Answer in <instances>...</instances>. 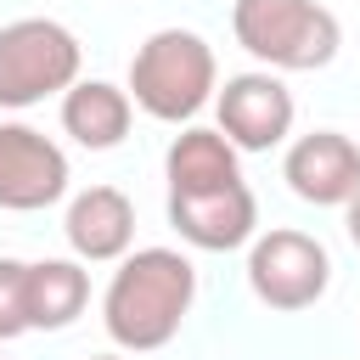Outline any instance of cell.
Segmentation results:
<instances>
[{"label":"cell","mask_w":360,"mask_h":360,"mask_svg":"<svg viewBox=\"0 0 360 360\" xmlns=\"http://www.w3.org/2000/svg\"><path fill=\"white\" fill-rule=\"evenodd\" d=\"M68 248L90 264H107V259H124L129 242H135V208L118 186H90L68 202Z\"/></svg>","instance_id":"cell-10"},{"label":"cell","mask_w":360,"mask_h":360,"mask_svg":"<svg viewBox=\"0 0 360 360\" xmlns=\"http://www.w3.org/2000/svg\"><path fill=\"white\" fill-rule=\"evenodd\" d=\"M169 225L202 253H231L253 236L259 202H253L248 180L208 186V191H169Z\"/></svg>","instance_id":"cell-8"},{"label":"cell","mask_w":360,"mask_h":360,"mask_svg":"<svg viewBox=\"0 0 360 360\" xmlns=\"http://www.w3.org/2000/svg\"><path fill=\"white\" fill-rule=\"evenodd\" d=\"M163 174H169V191H208V186H231L242 180L236 169V146L219 135V129H180L169 141V158H163Z\"/></svg>","instance_id":"cell-13"},{"label":"cell","mask_w":360,"mask_h":360,"mask_svg":"<svg viewBox=\"0 0 360 360\" xmlns=\"http://www.w3.org/2000/svg\"><path fill=\"white\" fill-rule=\"evenodd\" d=\"M96 360H118V354H96Z\"/></svg>","instance_id":"cell-16"},{"label":"cell","mask_w":360,"mask_h":360,"mask_svg":"<svg viewBox=\"0 0 360 360\" xmlns=\"http://www.w3.org/2000/svg\"><path fill=\"white\" fill-rule=\"evenodd\" d=\"M129 90L107 79H79L73 90H62V129L90 152H107L129 135Z\"/></svg>","instance_id":"cell-12"},{"label":"cell","mask_w":360,"mask_h":360,"mask_svg":"<svg viewBox=\"0 0 360 360\" xmlns=\"http://www.w3.org/2000/svg\"><path fill=\"white\" fill-rule=\"evenodd\" d=\"M68 191V158L51 135L28 124H0V208L34 214Z\"/></svg>","instance_id":"cell-6"},{"label":"cell","mask_w":360,"mask_h":360,"mask_svg":"<svg viewBox=\"0 0 360 360\" xmlns=\"http://www.w3.org/2000/svg\"><path fill=\"white\" fill-rule=\"evenodd\" d=\"M214 79H219L214 51L191 28H158L135 51V62H129V96H135V107L152 112V118H163V124L197 118L202 101L214 96Z\"/></svg>","instance_id":"cell-3"},{"label":"cell","mask_w":360,"mask_h":360,"mask_svg":"<svg viewBox=\"0 0 360 360\" xmlns=\"http://www.w3.org/2000/svg\"><path fill=\"white\" fill-rule=\"evenodd\" d=\"M84 298H90V276L73 264V259H39L22 270V315H28V332H62L84 315Z\"/></svg>","instance_id":"cell-11"},{"label":"cell","mask_w":360,"mask_h":360,"mask_svg":"<svg viewBox=\"0 0 360 360\" xmlns=\"http://www.w3.org/2000/svg\"><path fill=\"white\" fill-rule=\"evenodd\" d=\"M231 34L253 62H264L276 73H315L343 45L338 17L315 0H236Z\"/></svg>","instance_id":"cell-2"},{"label":"cell","mask_w":360,"mask_h":360,"mask_svg":"<svg viewBox=\"0 0 360 360\" xmlns=\"http://www.w3.org/2000/svg\"><path fill=\"white\" fill-rule=\"evenodd\" d=\"M219 135L236 152H270L292 135V90L276 73H236L219 90Z\"/></svg>","instance_id":"cell-7"},{"label":"cell","mask_w":360,"mask_h":360,"mask_svg":"<svg viewBox=\"0 0 360 360\" xmlns=\"http://www.w3.org/2000/svg\"><path fill=\"white\" fill-rule=\"evenodd\" d=\"M281 174L304 202L343 208L360 191V141H349L343 129H309V135H298L287 146Z\"/></svg>","instance_id":"cell-9"},{"label":"cell","mask_w":360,"mask_h":360,"mask_svg":"<svg viewBox=\"0 0 360 360\" xmlns=\"http://www.w3.org/2000/svg\"><path fill=\"white\" fill-rule=\"evenodd\" d=\"M191 298H197L191 259L174 253V248H141L107 281V298H101L107 338L129 354H152L180 332Z\"/></svg>","instance_id":"cell-1"},{"label":"cell","mask_w":360,"mask_h":360,"mask_svg":"<svg viewBox=\"0 0 360 360\" xmlns=\"http://www.w3.org/2000/svg\"><path fill=\"white\" fill-rule=\"evenodd\" d=\"M22 270L17 259H0V343L22 338L28 332V315H22Z\"/></svg>","instance_id":"cell-14"},{"label":"cell","mask_w":360,"mask_h":360,"mask_svg":"<svg viewBox=\"0 0 360 360\" xmlns=\"http://www.w3.org/2000/svg\"><path fill=\"white\" fill-rule=\"evenodd\" d=\"M79 84V39L51 17H17L0 28V107H34Z\"/></svg>","instance_id":"cell-4"},{"label":"cell","mask_w":360,"mask_h":360,"mask_svg":"<svg viewBox=\"0 0 360 360\" xmlns=\"http://www.w3.org/2000/svg\"><path fill=\"white\" fill-rule=\"evenodd\" d=\"M343 231H349V242L360 248V191H354V197L343 202Z\"/></svg>","instance_id":"cell-15"},{"label":"cell","mask_w":360,"mask_h":360,"mask_svg":"<svg viewBox=\"0 0 360 360\" xmlns=\"http://www.w3.org/2000/svg\"><path fill=\"white\" fill-rule=\"evenodd\" d=\"M332 281V259L304 231H264L248 248V287L270 309H309Z\"/></svg>","instance_id":"cell-5"}]
</instances>
